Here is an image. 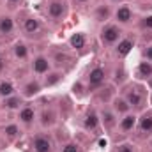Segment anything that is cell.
Masks as SVG:
<instances>
[{"instance_id":"obj_30","label":"cell","mask_w":152,"mask_h":152,"mask_svg":"<svg viewBox=\"0 0 152 152\" xmlns=\"http://www.w3.org/2000/svg\"><path fill=\"white\" fill-rule=\"evenodd\" d=\"M143 57H145L147 62H152V44L147 46V50H143Z\"/></svg>"},{"instance_id":"obj_19","label":"cell","mask_w":152,"mask_h":152,"mask_svg":"<svg viewBox=\"0 0 152 152\" xmlns=\"http://www.w3.org/2000/svg\"><path fill=\"white\" fill-rule=\"evenodd\" d=\"M110 14H112V11H110V5H106V4H101V5H97V9H96V21H99V23H104L106 20H110Z\"/></svg>"},{"instance_id":"obj_9","label":"cell","mask_w":152,"mask_h":152,"mask_svg":"<svg viewBox=\"0 0 152 152\" xmlns=\"http://www.w3.org/2000/svg\"><path fill=\"white\" fill-rule=\"evenodd\" d=\"M136 124H138V117H136V115L134 113H126L120 118V122H118V129L124 131V133H129V131H133V129L136 127Z\"/></svg>"},{"instance_id":"obj_32","label":"cell","mask_w":152,"mask_h":152,"mask_svg":"<svg viewBox=\"0 0 152 152\" xmlns=\"http://www.w3.org/2000/svg\"><path fill=\"white\" fill-rule=\"evenodd\" d=\"M57 60H67V55H64V53L60 55V53H58V55H57Z\"/></svg>"},{"instance_id":"obj_2","label":"cell","mask_w":152,"mask_h":152,"mask_svg":"<svg viewBox=\"0 0 152 152\" xmlns=\"http://www.w3.org/2000/svg\"><path fill=\"white\" fill-rule=\"evenodd\" d=\"M66 12H67V4H66V0H51V2L48 4V16H50L51 20H55V21L62 20V18L66 16Z\"/></svg>"},{"instance_id":"obj_36","label":"cell","mask_w":152,"mask_h":152,"mask_svg":"<svg viewBox=\"0 0 152 152\" xmlns=\"http://www.w3.org/2000/svg\"><path fill=\"white\" fill-rule=\"evenodd\" d=\"M149 85H151V87H152V76H151V78H149Z\"/></svg>"},{"instance_id":"obj_28","label":"cell","mask_w":152,"mask_h":152,"mask_svg":"<svg viewBox=\"0 0 152 152\" xmlns=\"http://www.w3.org/2000/svg\"><path fill=\"white\" fill-rule=\"evenodd\" d=\"M62 152H80V147L76 143H73V142H69V143H66L62 147Z\"/></svg>"},{"instance_id":"obj_21","label":"cell","mask_w":152,"mask_h":152,"mask_svg":"<svg viewBox=\"0 0 152 152\" xmlns=\"http://www.w3.org/2000/svg\"><path fill=\"white\" fill-rule=\"evenodd\" d=\"M55 124V113L53 110H42L41 112V126L42 127H51Z\"/></svg>"},{"instance_id":"obj_3","label":"cell","mask_w":152,"mask_h":152,"mask_svg":"<svg viewBox=\"0 0 152 152\" xmlns=\"http://www.w3.org/2000/svg\"><path fill=\"white\" fill-rule=\"evenodd\" d=\"M106 80V71L103 67H94L90 73H88V78H87V83H88V90H94V88H99Z\"/></svg>"},{"instance_id":"obj_34","label":"cell","mask_w":152,"mask_h":152,"mask_svg":"<svg viewBox=\"0 0 152 152\" xmlns=\"http://www.w3.org/2000/svg\"><path fill=\"white\" fill-rule=\"evenodd\" d=\"M76 4H87V2H90V0H75Z\"/></svg>"},{"instance_id":"obj_1","label":"cell","mask_w":152,"mask_h":152,"mask_svg":"<svg viewBox=\"0 0 152 152\" xmlns=\"http://www.w3.org/2000/svg\"><path fill=\"white\" fill-rule=\"evenodd\" d=\"M120 36H122V30L118 25H113V23H106L101 32H99V39L104 46H113L120 41Z\"/></svg>"},{"instance_id":"obj_27","label":"cell","mask_w":152,"mask_h":152,"mask_svg":"<svg viewBox=\"0 0 152 152\" xmlns=\"http://www.w3.org/2000/svg\"><path fill=\"white\" fill-rule=\"evenodd\" d=\"M117 152H136V151H134V145L133 143H120L117 147Z\"/></svg>"},{"instance_id":"obj_33","label":"cell","mask_w":152,"mask_h":152,"mask_svg":"<svg viewBox=\"0 0 152 152\" xmlns=\"http://www.w3.org/2000/svg\"><path fill=\"white\" fill-rule=\"evenodd\" d=\"M97 143H99V147H106V143H108V142H106L104 138H101V140H99Z\"/></svg>"},{"instance_id":"obj_10","label":"cell","mask_w":152,"mask_h":152,"mask_svg":"<svg viewBox=\"0 0 152 152\" xmlns=\"http://www.w3.org/2000/svg\"><path fill=\"white\" fill-rule=\"evenodd\" d=\"M115 20H117V23H120V25L129 23V21L133 20V11H131V7H129V5H120V7H117V11H115Z\"/></svg>"},{"instance_id":"obj_23","label":"cell","mask_w":152,"mask_h":152,"mask_svg":"<svg viewBox=\"0 0 152 152\" xmlns=\"http://www.w3.org/2000/svg\"><path fill=\"white\" fill-rule=\"evenodd\" d=\"M62 78H64V75H62V73H57V71H53V73H51V71H50V73H48V76L44 78L42 87H53V85H57Z\"/></svg>"},{"instance_id":"obj_16","label":"cell","mask_w":152,"mask_h":152,"mask_svg":"<svg viewBox=\"0 0 152 152\" xmlns=\"http://www.w3.org/2000/svg\"><path fill=\"white\" fill-rule=\"evenodd\" d=\"M112 104H113V112L117 115H126V113H129V110H131V106L126 101V97H115L112 101Z\"/></svg>"},{"instance_id":"obj_29","label":"cell","mask_w":152,"mask_h":152,"mask_svg":"<svg viewBox=\"0 0 152 152\" xmlns=\"http://www.w3.org/2000/svg\"><path fill=\"white\" fill-rule=\"evenodd\" d=\"M142 27L147 28V30H152V16H147L142 20Z\"/></svg>"},{"instance_id":"obj_24","label":"cell","mask_w":152,"mask_h":152,"mask_svg":"<svg viewBox=\"0 0 152 152\" xmlns=\"http://www.w3.org/2000/svg\"><path fill=\"white\" fill-rule=\"evenodd\" d=\"M9 96H14V85L7 80H2L0 81V97H9Z\"/></svg>"},{"instance_id":"obj_20","label":"cell","mask_w":152,"mask_h":152,"mask_svg":"<svg viewBox=\"0 0 152 152\" xmlns=\"http://www.w3.org/2000/svg\"><path fill=\"white\" fill-rule=\"evenodd\" d=\"M12 53H14V57H16L18 60H27V57H28V48H27L25 42L18 41V42L14 44V48H12Z\"/></svg>"},{"instance_id":"obj_7","label":"cell","mask_w":152,"mask_h":152,"mask_svg":"<svg viewBox=\"0 0 152 152\" xmlns=\"http://www.w3.org/2000/svg\"><path fill=\"white\" fill-rule=\"evenodd\" d=\"M41 90H42V83H41L39 80H30V81H27V83L23 85L21 96H23L25 99H30V97L41 94Z\"/></svg>"},{"instance_id":"obj_38","label":"cell","mask_w":152,"mask_h":152,"mask_svg":"<svg viewBox=\"0 0 152 152\" xmlns=\"http://www.w3.org/2000/svg\"><path fill=\"white\" fill-rule=\"evenodd\" d=\"M112 2H118V0H112Z\"/></svg>"},{"instance_id":"obj_11","label":"cell","mask_w":152,"mask_h":152,"mask_svg":"<svg viewBox=\"0 0 152 152\" xmlns=\"http://www.w3.org/2000/svg\"><path fill=\"white\" fill-rule=\"evenodd\" d=\"M25 104V97L23 96H9V97H4L2 101V106L5 110H20L21 106Z\"/></svg>"},{"instance_id":"obj_4","label":"cell","mask_w":152,"mask_h":152,"mask_svg":"<svg viewBox=\"0 0 152 152\" xmlns=\"http://www.w3.org/2000/svg\"><path fill=\"white\" fill-rule=\"evenodd\" d=\"M50 71H51V62H50L48 57L39 55V57H36V58L32 60V73H34V75L44 76V75H48Z\"/></svg>"},{"instance_id":"obj_37","label":"cell","mask_w":152,"mask_h":152,"mask_svg":"<svg viewBox=\"0 0 152 152\" xmlns=\"http://www.w3.org/2000/svg\"><path fill=\"white\" fill-rule=\"evenodd\" d=\"M151 104H152V96H151Z\"/></svg>"},{"instance_id":"obj_25","label":"cell","mask_w":152,"mask_h":152,"mask_svg":"<svg viewBox=\"0 0 152 152\" xmlns=\"http://www.w3.org/2000/svg\"><path fill=\"white\" fill-rule=\"evenodd\" d=\"M4 133H5V136H7L9 140H14V138H18V136L21 134V131H20V127H18L16 124L5 126V127H4Z\"/></svg>"},{"instance_id":"obj_13","label":"cell","mask_w":152,"mask_h":152,"mask_svg":"<svg viewBox=\"0 0 152 152\" xmlns=\"http://www.w3.org/2000/svg\"><path fill=\"white\" fill-rule=\"evenodd\" d=\"M99 122H101L99 115L96 113L94 110H88L87 115H85V120H83V127H85L87 131H96V129L99 127Z\"/></svg>"},{"instance_id":"obj_8","label":"cell","mask_w":152,"mask_h":152,"mask_svg":"<svg viewBox=\"0 0 152 152\" xmlns=\"http://www.w3.org/2000/svg\"><path fill=\"white\" fill-rule=\"evenodd\" d=\"M133 48H134V41L133 39H120L117 42V46H115V55L118 58H124V57H127L131 53Z\"/></svg>"},{"instance_id":"obj_35","label":"cell","mask_w":152,"mask_h":152,"mask_svg":"<svg viewBox=\"0 0 152 152\" xmlns=\"http://www.w3.org/2000/svg\"><path fill=\"white\" fill-rule=\"evenodd\" d=\"M9 4H16V2H20V0H7Z\"/></svg>"},{"instance_id":"obj_31","label":"cell","mask_w":152,"mask_h":152,"mask_svg":"<svg viewBox=\"0 0 152 152\" xmlns=\"http://www.w3.org/2000/svg\"><path fill=\"white\" fill-rule=\"evenodd\" d=\"M122 80H124V71H122V69H120V71H115V81L120 83Z\"/></svg>"},{"instance_id":"obj_5","label":"cell","mask_w":152,"mask_h":152,"mask_svg":"<svg viewBox=\"0 0 152 152\" xmlns=\"http://www.w3.org/2000/svg\"><path fill=\"white\" fill-rule=\"evenodd\" d=\"M32 149H34V152H51L53 143H51V140L48 136L37 134V136L32 138Z\"/></svg>"},{"instance_id":"obj_17","label":"cell","mask_w":152,"mask_h":152,"mask_svg":"<svg viewBox=\"0 0 152 152\" xmlns=\"http://www.w3.org/2000/svg\"><path fill=\"white\" fill-rule=\"evenodd\" d=\"M14 32V20L11 16H0V34L11 36Z\"/></svg>"},{"instance_id":"obj_12","label":"cell","mask_w":152,"mask_h":152,"mask_svg":"<svg viewBox=\"0 0 152 152\" xmlns=\"http://www.w3.org/2000/svg\"><path fill=\"white\" fill-rule=\"evenodd\" d=\"M99 118H101V122L104 124L106 129H113L115 126H117V113H115L113 110L103 108L101 113H99Z\"/></svg>"},{"instance_id":"obj_14","label":"cell","mask_w":152,"mask_h":152,"mask_svg":"<svg viewBox=\"0 0 152 152\" xmlns=\"http://www.w3.org/2000/svg\"><path fill=\"white\" fill-rule=\"evenodd\" d=\"M18 118H20L21 124L30 126L34 122V118H36V110L32 106H21L20 108V113H18Z\"/></svg>"},{"instance_id":"obj_22","label":"cell","mask_w":152,"mask_h":152,"mask_svg":"<svg viewBox=\"0 0 152 152\" xmlns=\"http://www.w3.org/2000/svg\"><path fill=\"white\" fill-rule=\"evenodd\" d=\"M69 44H71V48H75V50H81V48H85V36L81 34V32H75L71 39H69Z\"/></svg>"},{"instance_id":"obj_26","label":"cell","mask_w":152,"mask_h":152,"mask_svg":"<svg viewBox=\"0 0 152 152\" xmlns=\"http://www.w3.org/2000/svg\"><path fill=\"white\" fill-rule=\"evenodd\" d=\"M138 75L142 76V78H151L152 76V62H140V66H138Z\"/></svg>"},{"instance_id":"obj_6","label":"cell","mask_w":152,"mask_h":152,"mask_svg":"<svg viewBox=\"0 0 152 152\" xmlns=\"http://www.w3.org/2000/svg\"><path fill=\"white\" fill-rule=\"evenodd\" d=\"M126 101L129 103V106L131 108H142L143 106V94L140 92V88H136V87H133V88H129L127 92H126Z\"/></svg>"},{"instance_id":"obj_15","label":"cell","mask_w":152,"mask_h":152,"mask_svg":"<svg viewBox=\"0 0 152 152\" xmlns=\"http://www.w3.org/2000/svg\"><path fill=\"white\" fill-rule=\"evenodd\" d=\"M23 30H25L27 34H30V36L37 34L39 30H41V21H39L36 16H28V18L25 20V23H23Z\"/></svg>"},{"instance_id":"obj_18","label":"cell","mask_w":152,"mask_h":152,"mask_svg":"<svg viewBox=\"0 0 152 152\" xmlns=\"http://www.w3.org/2000/svg\"><path fill=\"white\" fill-rule=\"evenodd\" d=\"M142 133H152V113H143L138 118V124Z\"/></svg>"}]
</instances>
